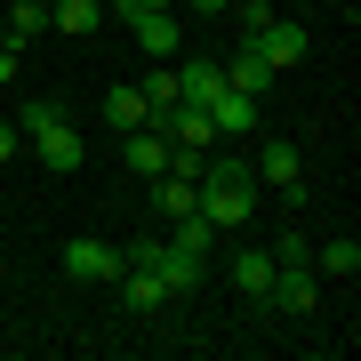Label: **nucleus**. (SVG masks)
<instances>
[{
  "instance_id": "nucleus-1",
  "label": "nucleus",
  "mask_w": 361,
  "mask_h": 361,
  "mask_svg": "<svg viewBox=\"0 0 361 361\" xmlns=\"http://www.w3.org/2000/svg\"><path fill=\"white\" fill-rule=\"evenodd\" d=\"M193 209H201L217 233L249 225V217H257V177H249V161H233V153L201 161V177H193Z\"/></svg>"
},
{
  "instance_id": "nucleus-2",
  "label": "nucleus",
  "mask_w": 361,
  "mask_h": 361,
  "mask_svg": "<svg viewBox=\"0 0 361 361\" xmlns=\"http://www.w3.org/2000/svg\"><path fill=\"white\" fill-rule=\"evenodd\" d=\"M241 40L265 56L273 73H297V65L313 56V32L297 25V16H273V8H241Z\"/></svg>"
},
{
  "instance_id": "nucleus-3",
  "label": "nucleus",
  "mask_w": 361,
  "mask_h": 361,
  "mask_svg": "<svg viewBox=\"0 0 361 361\" xmlns=\"http://www.w3.org/2000/svg\"><path fill=\"white\" fill-rule=\"evenodd\" d=\"M121 257H129V265H153L161 281H169V297H185V289L209 281V257H193V249H177V241H153V233H145V241H129Z\"/></svg>"
},
{
  "instance_id": "nucleus-4",
  "label": "nucleus",
  "mask_w": 361,
  "mask_h": 361,
  "mask_svg": "<svg viewBox=\"0 0 361 361\" xmlns=\"http://www.w3.org/2000/svg\"><path fill=\"white\" fill-rule=\"evenodd\" d=\"M265 305H273V313H289V322H305V313L322 305V273H313V265H273Z\"/></svg>"
},
{
  "instance_id": "nucleus-5",
  "label": "nucleus",
  "mask_w": 361,
  "mask_h": 361,
  "mask_svg": "<svg viewBox=\"0 0 361 361\" xmlns=\"http://www.w3.org/2000/svg\"><path fill=\"white\" fill-rule=\"evenodd\" d=\"M25 145L40 153V169H56V177H73V169L89 161V137L73 129V113H65V121H49V129H40V137H25Z\"/></svg>"
},
{
  "instance_id": "nucleus-6",
  "label": "nucleus",
  "mask_w": 361,
  "mask_h": 361,
  "mask_svg": "<svg viewBox=\"0 0 361 361\" xmlns=\"http://www.w3.org/2000/svg\"><path fill=\"white\" fill-rule=\"evenodd\" d=\"M121 265H129V257H121L113 241H89V233L65 241V273H73V281H121Z\"/></svg>"
},
{
  "instance_id": "nucleus-7",
  "label": "nucleus",
  "mask_w": 361,
  "mask_h": 361,
  "mask_svg": "<svg viewBox=\"0 0 361 361\" xmlns=\"http://www.w3.org/2000/svg\"><path fill=\"white\" fill-rule=\"evenodd\" d=\"M169 153H177V145L161 137V121H145V129H129V137H121V161H129V177H145V185L169 169Z\"/></svg>"
},
{
  "instance_id": "nucleus-8",
  "label": "nucleus",
  "mask_w": 361,
  "mask_h": 361,
  "mask_svg": "<svg viewBox=\"0 0 361 361\" xmlns=\"http://www.w3.org/2000/svg\"><path fill=\"white\" fill-rule=\"evenodd\" d=\"M257 185H273V193H289V185H305V161H297V145H281V137H265L257 145V169H249Z\"/></svg>"
},
{
  "instance_id": "nucleus-9",
  "label": "nucleus",
  "mask_w": 361,
  "mask_h": 361,
  "mask_svg": "<svg viewBox=\"0 0 361 361\" xmlns=\"http://www.w3.org/2000/svg\"><path fill=\"white\" fill-rule=\"evenodd\" d=\"M129 32H137V49L153 56V65H169V56L185 49V25H177V8H153V16H137Z\"/></svg>"
},
{
  "instance_id": "nucleus-10",
  "label": "nucleus",
  "mask_w": 361,
  "mask_h": 361,
  "mask_svg": "<svg viewBox=\"0 0 361 361\" xmlns=\"http://www.w3.org/2000/svg\"><path fill=\"white\" fill-rule=\"evenodd\" d=\"M209 129H217V137H257V97L217 89V97H209Z\"/></svg>"
},
{
  "instance_id": "nucleus-11",
  "label": "nucleus",
  "mask_w": 361,
  "mask_h": 361,
  "mask_svg": "<svg viewBox=\"0 0 361 361\" xmlns=\"http://www.w3.org/2000/svg\"><path fill=\"white\" fill-rule=\"evenodd\" d=\"M217 89H225V65H217V56H185V65H177V104H201V113H209Z\"/></svg>"
},
{
  "instance_id": "nucleus-12",
  "label": "nucleus",
  "mask_w": 361,
  "mask_h": 361,
  "mask_svg": "<svg viewBox=\"0 0 361 361\" xmlns=\"http://www.w3.org/2000/svg\"><path fill=\"white\" fill-rule=\"evenodd\" d=\"M121 305L129 313H169V281L153 265H121Z\"/></svg>"
},
{
  "instance_id": "nucleus-13",
  "label": "nucleus",
  "mask_w": 361,
  "mask_h": 361,
  "mask_svg": "<svg viewBox=\"0 0 361 361\" xmlns=\"http://www.w3.org/2000/svg\"><path fill=\"white\" fill-rule=\"evenodd\" d=\"M145 121H153V104H145V89H137V80H121V89H104V129H113V137L145 129Z\"/></svg>"
},
{
  "instance_id": "nucleus-14",
  "label": "nucleus",
  "mask_w": 361,
  "mask_h": 361,
  "mask_svg": "<svg viewBox=\"0 0 361 361\" xmlns=\"http://www.w3.org/2000/svg\"><path fill=\"white\" fill-rule=\"evenodd\" d=\"M273 80H281V73H273L265 56H257V49L241 40V49H233V65H225V89H241V97H265Z\"/></svg>"
},
{
  "instance_id": "nucleus-15",
  "label": "nucleus",
  "mask_w": 361,
  "mask_h": 361,
  "mask_svg": "<svg viewBox=\"0 0 361 361\" xmlns=\"http://www.w3.org/2000/svg\"><path fill=\"white\" fill-rule=\"evenodd\" d=\"M225 281L241 289V297H257V305H265V289H273V249H241V257L225 265Z\"/></svg>"
},
{
  "instance_id": "nucleus-16",
  "label": "nucleus",
  "mask_w": 361,
  "mask_h": 361,
  "mask_svg": "<svg viewBox=\"0 0 361 361\" xmlns=\"http://www.w3.org/2000/svg\"><path fill=\"white\" fill-rule=\"evenodd\" d=\"M153 217H161V225L193 217V177H177V169H161V177H153Z\"/></svg>"
},
{
  "instance_id": "nucleus-17",
  "label": "nucleus",
  "mask_w": 361,
  "mask_h": 361,
  "mask_svg": "<svg viewBox=\"0 0 361 361\" xmlns=\"http://www.w3.org/2000/svg\"><path fill=\"white\" fill-rule=\"evenodd\" d=\"M313 273H361V241H353V233L322 241V249H313Z\"/></svg>"
},
{
  "instance_id": "nucleus-18",
  "label": "nucleus",
  "mask_w": 361,
  "mask_h": 361,
  "mask_svg": "<svg viewBox=\"0 0 361 361\" xmlns=\"http://www.w3.org/2000/svg\"><path fill=\"white\" fill-rule=\"evenodd\" d=\"M97 16H104V0H56L49 25H56V32H97Z\"/></svg>"
},
{
  "instance_id": "nucleus-19",
  "label": "nucleus",
  "mask_w": 361,
  "mask_h": 361,
  "mask_svg": "<svg viewBox=\"0 0 361 361\" xmlns=\"http://www.w3.org/2000/svg\"><path fill=\"white\" fill-rule=\"evenodd\" d=\"M169 241H177V249H193V257H209V249H217V225L193 209V217H177V225H169Z\"/></svg>"
},
{
  "instance_id": "nucleus-20",
  "label": "nucleus",
  "mask_w": 361,
  "mask_h": 361,
  "mask_svg": "<svg viewBox=\"0 0 361 361\" xmlns=\"http://www.w3.org/2000/svg\"><path fill=\"white\" fill-rule=\"evenodd\" d=\"M137 89H145V104H153V121H161L169 104H177V65H153V73L137 80Z\"/></svg>"
},
{
  "instance_id": "nucleus-21",
  "label": "nucleus",
  "mask_w": 361,
  "mask_h": 361,
  "mask_svg": "<svg viewBox=\"0 0 361 361\" xmlns=\"http://www.w3.org/2000/svg\"><path fill=\"white\" fill-rule=\"evenodd\" d=\"M32 32H49V8L40 0H8V40H32Z\"/></svg>"
},
{
  "instance_id": "nucleus-22",
  "label": "nucleus",
  "mask_w": 361,
  "mask_h": 361,
  "mask_svg": "<svg viewBox=\"0 0 361 361\" xmlns=\"http://www.w3.org/2000/svg\"><path fill=\"white\" fill-rule=\"evenodd\" d=\"M49 121H65V104H56V97H25V121H16V137H40Z\"/></svg>"
},
{
  "instance_id": "nucleus-23",
  "label": "nucleus",
  "mask_w": 361,
  "mask_h": 361,
  "mask_svg": "<svg viewBox=\"0 0 361 361\" xmlns=\"http://www.w3.org/2000/svg\"><path fill=\"white\" fill-rule=\"evenodd\" d=\"M273 265H313V241L305 233H281V241H273Z\"/></svg>"
},
{
  "instance_id": "nucleus-24",
  "label": "nucleus",
  "mask_w": 361,
  "mask_h": 361,
  "mask_svg": "<svg viewBox=\"0 0 361 361\" xmlns=\"http://www.w3.org/2000/svg\"><path fill=\"white\" fill-rule=\"evenodd\" d=\"M113 8H121V16L137 25V16H153V8H177V0H113Z\"/></svg>"
},
{
  "instance_id": "nucleus-25",
  "label": "nucleus",
  "mask_w": 361,
  "mask_h": 361,
  "mask_svg": "<svg viewBox=\"0 0 361 361\" xmlns=\"http://www.w3.org/2000/svg\"><path fill=\"white\" fill-rule=\"evenodd\" d=\"M193 16H233V0H185Z\"/></svg>"
},
{
  "instance_id": "nucleus-26",
  "label": "nucleus",
  "mask_w": 361,
  "mask_h": 361,
  "mask_svg": "<svg viewBox=\"0 0 361 361\" xmlns=\"http://www.w3.org/2000/svg\"><path fill=\"white\" fill-rule=\"evenodd\" d=\"M16 145H25V137H16V121H0V161H8Z\"/></svg>"
},
{
  "instance_id": "nucleus-27",
  "label": "nucleus",
  "mask_w": 361,
  "mask_h": 361,
  "mask_svg": "<svg viewBox=\"0 0 361 361\" xmlns=\"http://www.w3.org/2000/svg\"><path fill=\"white\" fill-rule=\"evenodd\" d=\"M233 8H273V0H233Z\"/></svg>"
},
{
  "instance_id": "nucleus-28",
  "label": "nucleus",
  "mask_w": 361,
  "mask_h": 361,
  "mask_svg": "<svg viewBox=\"0 0 361 361\" xmlns=\"http://www.w3.org/2000/svg\"><path fill=\"white\" fill-rule=\"evenodd\" d=\"M0 8H8V0H0Z\"/></svg>"
}]
</instances>
